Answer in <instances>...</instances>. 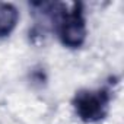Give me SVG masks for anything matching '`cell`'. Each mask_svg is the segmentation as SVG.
<instances>
[{"label":"cell","instance_id":"cell-3","mask_svg":"<svg viewBox=\"0 0 124 124\" xmlns=\"http://www.w3.org/2000/svg\"><path fill=\"white\" fill-rule=\"evenodd\" d=\"M19 19L18 9L10 3H0V37L9 35Z\"/></svg>","mask_w":124,"mask_h":124},{"label":"cell","instance_id":"cell-1","mask_svg":"<svg viewBox=\"0 0 124 124\" xmlns=\"http://www.w3.org/2000/svg\"><path fill=\"white\" fill-rule=\"evenodd\" d=\"M86 23L80 5H73L72 10L60 9L58 12V37L66 47L78 48L86 39Z\"/></svg>","mask_w":124,"mask_h":124},{"label":"cell","instance_id":"cell-2","mask_svg":"<svg viewBox=\"0 0 124 124\" xmlns=\"http://www.w3.org/2000/svg\"><path fill=\"white\" fill-rule=\"evenodd\" d=\"M109 95L107 91H79L73 98L78 117L86 123L102 120L108 112Z\"/></svg>","mask_w":124,"mask_h":124}]
</instances>
